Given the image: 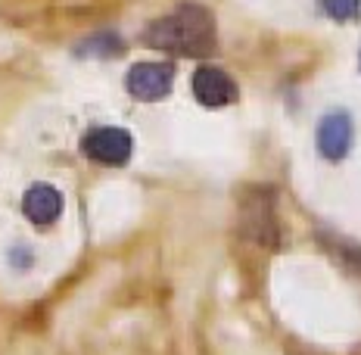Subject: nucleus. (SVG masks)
<instances>
[{"instance_id":"obj_7","label":"nucleus","mask_w":361,"mask_h":355,"mask_svg":"<svg viewBox=\"0 0 361 355\" xmlns=\"http://www.w3.org/2000/svg\"><path fill=\"white\" fill-rule=\"evenodd\" d=\"M324 10H327V16H334L336 22H349V19H358L361 0H324Z\"/></svg>"},{"instance_id":"obj_2","label":"nucleus","mask_w":361,"mask_h":355,"mask_svg":"<svg viewBox=\"0 0 361 355\" xmlns=\"http://www.w3.org/2000/svg\"><path fill=\"white\" fill-rule=\"evenodd\" d=\"M131 150L134 140L125 128H112V125L90 128L81 138V153L97 165H125L131 160Z\"/></svg>"},{"instance_id":"obj_3","label":"nucleus","mask_w":361,"mask_h":355,"mask_svg":"<svg viewBox=\"0 0 361 355\" xmlns=\"http://www.w3.org/2000/svg\"><path fill=\"white\" fill-rule=\"evenodd\" d=\"M175 85V66L171 63H134L125 78V88L134 100L156 103L171 94Z\"/></svg>"},{"instance_id":"obj_5","label":"nucleus","mask_w":361,"mask_h":355,"mask_svg":"<svg viewBox=\"0 0 361 355\" xmlns=\"http://www.w3.org/2000/svg\"><path fill=\"white\" fill-rule=\"evenodd\" d=\"M352 147V119L345 112H330L318 125V150L330 162L345 160Z\"/></svg>"},{"instance_id":"obj_6","label":"nucleus","mask_w":361,"mask_h":355,"mask_svg":"<svg viewBox=\"0 0 361 355\" xmlns=\"http://www.w3.org/2000/svg\"><path fill=\"white\" fill-rule=\"evenodd\" d=\"M22 212L32 224L37 228H47L54 224L59 212H63V193L50 184H35L25 191V200H22Z\"/></svg>"},{"instance_id":"obj_4","label":"nucleus","mask_w":361,"mask_h":355,"mask_svg":"<svg viewBox=\"0 0 361 355\" xmlns=\"http://www.w3.org/2000/svg\"><path fill=\"white\" fill-rule=\"evenodd\" d=\"M190 88H193V97L202 103V107L215 109V107H231L237 100V81L231 78L228 72L215 69V66H200L190 78Z\"/></svg>"},{"instance_id":"obj_1","label":"nucleus","mask_w":361,"mask_h":355,"mask_svg":"<svg viewBox=\"0 0 361 355\" xmlns=\"http://www.w3.org/2000/svg\"><path fill=\"white\" fill-rule=\"evenodd\" d=\"M144 44L162 50L171 56H187V59H209L218 47V32L215 19L206 6L200 4H180L162 19L144 32Z\"/></svg>"}]
</instances>
